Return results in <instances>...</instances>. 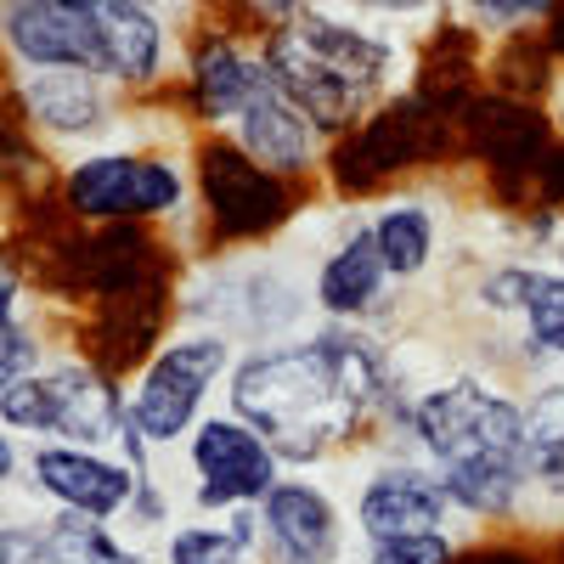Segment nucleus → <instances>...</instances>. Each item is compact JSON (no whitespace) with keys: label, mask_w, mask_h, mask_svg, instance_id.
<instances>
[{"label":"nucleus","mask_w":564,"mask_h":564,"mask_svg":"<svg viewBox=\"0 0 564 564\" xmlns=\"http://www.w3.org/2000/svg\"><path fill=\"white\" fill-rule=\"evenodd\" d=\"M525 468L531 486L564 468V379H547L525 401Z\"/></svg>","instance_id":"obj_24"},{"label":"nucleus","mask_w":564,"mask_h":564,"mask_svg":"<svg viewBox=\"0 0 564 564\" xmlns=\"http://www.w3.org/2000/svg\"><path fill=\"white\" fill-rule=\"evenodd\" d=\"M249 23H260L254 45L289 97L327 141L350 135L367 113H379L390 97H401V45L384 29H367L361 12L339 7H243Z\"/></svg>","instance_id":"obj_2"},{"label":"nucleus","mask_w":564,"mask_h":564,"mask_svg":"<svg viewBox=\"0 0 564 564\" xmlns=\"http://www.w3.org/2000/svg\"><path fill=\"white\" fill-rule=\"evenodd\" d=\"M97 23H102V79L119 97H153L175 57V34L164 12L148 0H97Z\"/></svg>","instance_id":"obj_20"},{"label":"nucleus","mask_w":564,"mask_h":564,"mask_svg":"<svg viewBox=\"0 0 564 564\" xmlns=\"http://www.w3.org/2000/svg\"><path fill=\"white\" fill-rule=\"evenodd\" d=\"M63 209L85 231L113 226H170L181 231L198 215L193 164L159 148H102L63 164Z\"/></svg>","instance_id":"obj_6"},{"label":"nucleus","mask_w":564,"mask_h":564,"mask_svg":"<svg viewBox=\"0 0 564 564\" xmlns=\"http://www.w3.org/2000/svg\"><path fill=\"white\" fill-rule=\"evenodd\" d=\"M542 45L553 52V63H564V7H547V18H542Z\"/></svg>","instance_id":"obj_28"},{"label":"nucleus","mask_w":564,"mask_h":564,"mask_svg":"<svg viewBox=\"0 0 564 564\" xmlns=\"http://www.w3.org/2000/svg\"><path fill=\"white\" fill-rule=\"evenodd\" d=\"M345 564H367V558H345Z\"/></svg>","instance_id":"obj_30"},{"label":"nucleus","mask_w":564,"mask_h":564,"mask_svg":"<svg viewBox=\"0 0 564 564\" xmlns=\"http://www.w3.org/2000/svg\"><path fill=\"white\" fill-rule=\"evenodd\" d=\"M0 564H148V553L102 520L40 508V513H7Z\"/></svg>","instance_id":"obj_18"},{"label":"nucleus","mask_w":564,"mask_h":564,"mask_svg":"<svg viewBox=\"0 0 564 564\" xmlns=\"http://www.w3.org/2000/svg\"><path fill=\"white\" fill-rule=\"evenodd\" d=\"M231 367H238V345L204 334V327H186L130 379V423L148 435L153 452L186 441L209 417L204 401L215 384L231 379Z\"/></svg>","instance_id":"obj_9"},{"label":"nucleus","mask_w":564,"mask_h":564,"mask_svg":"<svg viewBox=\"0 0 564 564\" xmlns=\"http://www.w3.org/2000/svg\"><path fill=\"white\" fill-rule=\"evenodd\" d=\"M164 564H260V520L243 513H198L164 531Z\"/></svg>","instance_id":"obj_23"},{"label":"nucleus","mask_w":564,"mask_h":564,"mask_svg":"<svg viewBox=\"0 0 564 564\" xmlns=\"http://www.w3.org/2000/svg\"><path fill=\"white\" fill-rule=\"evenodd\" d=\"M457 564H547V558L531 553V547H513V542H491V547H468V553H457Z\"/></svg>","instance_id":"obj_27"},{"label":"nucleus","mask_w":564,"mask_h":564,"mask_svg":"<svg viewBox=\"0 0 564 564\" xmlns=\"http://www.w3.org/2000/svg\"><path fill=\"white\" fill-rule=\"evenodd\" d=\"M265 85H271V68L260 57L254 34L204 29L186 40V63H181V85H175L181 119L198 135H226Z\"/></svg>","instance_id":"obj_11"},{"label":"nucleus","mask_w":564,"mask_h":564,"mask_svg":"<svg viewBox=\"0 0 564 564\" xmlns=\"http://www.w3.org/2000/svg\"><path fill=\"white\" fill-rule=\"evenodd\" d=\"M406 435L441 475L463 520H513L531 497L525 468V401L486 372H446L412 390Z\"/></svg>","instance_id":"obj_3"},{"label":"nucleus","mask_w":564,"mask_h":564,"mask_svg":"<svg viewBox=\"0 0 564 564\" xmlns=\"http://www.w3.org/2000/svg\"><path fill=\"white\" fill-rule=\"evenodd\" d=\"M457 148V108L423 97L417 85H406L401 97H390L379 113H367L350 135H339L327 148L322 164V186L334 204L350 198H390L395 181H406L412 170H430Z\"/></svg>","instance_id":"obj_4"},{"label":"nucleus","mask_w":564,"mask_h":564,"mask_svg":"<svg viewBox=\"0 0 564 564\" xmlns=\"http://www.w3.org/2000/svg\"><path fill=\"white\" fill-rule=\"evenodd\" d=\"M7 74H97L102 79V23L97 0H7L0 7Z\"/></svg>","instance_id":"obj_13"},{"label":"nucleus","mask_w":564,"mask_h":564,"mask_svg":"<svg viewBox=\"0 0 564 564\" xmlns=\"http://www.w3.org/2000/svg\"><path fill=\"white\" fill-rule=\"evenodd\" d=\"M452 491L423 457H384L367 468L356 491V531L361 542H390V536H423V531H452Z\"/></svg>","instance_id":"obj_15"},{"label":"nucleus","mask_w":564,"mask_h":564,"mask_svg":"<svg viewBox=\"0 0 564 564\" xmlns=\"http://www.w3.org/2000/svg\"><path fill=\"white\" fill-rule=\"evenodd\" d=\"M181 322L231 345H282L305 322V289L271 254H215L181 282Z\"/></svg>","instance_id":"obj_7"},{"label":"nucleus","mask_w":564,"mask_h":564,"mask_svg":"<svg viewBox=\"0 0 564 564\" xmlns=\"http://www.w3.org/2000/svg\"><path fill=\"white\" fill-rule=\"evenodd\" d=\"M193 198H198V249L249 254L282 238L305 215V186L260 170L231 135H193Z\"/></svg>","instance_id":"obj_5"},{"label":"nucleus","mask_w":564,"mask_h":564,"mask_svg":"<svg viewBox=\"0 0 564 564\" xmlns=\"http://www.w3.org/2000/svg\"><path fill=\"white\" fill-rule=\"evenodd\" d=\"M367 564H457L452 531H423V536H390V542H367Z\"/></svg>","instance_id":"obj_26"},{"label":"nucleus","mask_w":564,"mask_h":564,"mask_svg":"<svg viewBox=\"0 0 564 564\" xmlns=\"http://www.w3.org/2000/svg\"><path fill=\"white\" fill-rule=\"evenodd\" d=\"M0 430L29 441H63L90 452H119L130 430V390L85 356H63L23 384L0 390Z\"/></svg>","instance_id":"obj_8"},{"label":"nucleus","mask_w":564,"mask_h":564,"mask_svg":"<svg viewBox=\"0 0 564 564\" xmlns=\"http://www.w3.org/2000/svg\"><path fill=\"white\" fill-rule=\"evenodd\" d=\"M238 148L260 164V170H271V175H282V181H294V186H311V181H322V164H327V141L289 97L276 90V79L260 90V97L249 102V113L226 130Z\"/></svg>","instance_id":"obj_21"},{"label":"nucleus","mask_w":564,"mask_h":564,"mask_svg":"<svg viewBox=\"0 0 564 564\" xmlns=\"http://www.w3.org/2000/svg\"><path fill=\"white\" fill-rule=\"evenodd\" d=\"M367 226H372V243H379V260H384L395 289H401V282H417L423 271L435 265L441 220H435V209L423 198L390 193V198H379V209L367 215Z\"/></svg>","instance_id":"obj_22"},{"label":"nucleus","mask_w":564,"mask_h":564,"mask_svg":"<svg viewBox=\"0 0 564 564\" xmlns=\"http://www.w3.org/2000/svg\"><path fill=\"white\" fill-rule=\"evenodd\" d=\"M260 564H345V513L316 480L282 475V486L254 508Z\"/></svg>","instance_id":"obj_16"},{"label":"nucleus","mask_w":564,"mask_h":564,"mask_svg":"<svg viewBox=\"0 0 564 564\" xmlns=\"http://www.w3.org/2000/svg\"><path fill=\"white\" fill-rule=\"evenodd\" d=\"M475 300L486 316L520 322L525 361H564V265L497 260L480 271Z\"/></svg>","instance_id":"obj_17"},{"label":"nucleus","mask_w":564,"mask_h":564,"mask_svg":"<svg viewBox=\"0 0 564 564\" xmlns=\"http://www.w3.org/2000/svg\"><path fill=\"white\" fill-rule=\"evenodd\" d=\"M0 390L7 384H23L34 379V372L52 367V356H45V345H52V334H45L40 322H29L23 311H7V327H0Z\"/></svg>","instance_id":"obj_25"},{"label":"nucleus","mask_w":564,"mask_h":564,"mask_svg":"<svg viewBox=\"0 0 564 564\" xmlns=\"http://www.w3.org/2000/svg\"><path fill=\"white\" fill-rule=\"evenodd\" d=\"M198 513H243L282 486V457L238 412H209L181 446Z\"/></svg>","instance_id":"obj_10"},{"label":"nucleus","mask_w":564,"mask_h":564,"mask_svg":"<svg viewBox=\"0 0 564 564\" xmlns=\"http://www.w3.org/2000/svg\"><path fill=\"white\" fill-rule=\"evenodd\" d=\"M547 119H553V130L564 135V74L553 79V113H547Z\"/></svg>","instance_id":"obj_29"},{"label":"nucleus","mask_w":564,"mask_h":564,"mask_svg":"<svg viewBox=\"0 0 564 564\" xmlns=\"http://www.w3.org/2000/svg\"><path fill=\"white\" fill-rule=\"evenodd\" d=\"M29 491L45 508L79 513V520H130L141 475L119 452H90L63 441H29Z\"/></svg>","instance_id":"obj_14"},{"label":"nucleus","mask_w":564,"mask_h":564,"mask_svg":"<svg viewBox=\"0 0 564 564\" xmlns=\"http://www.w3.org/2000/svg\"><path fill=\"white\" fill-rule=\"evenodd\" d=\"M390 271L379 260V243H372V226L367 215L361 220H345L339 238L322 249L316 260V276H311V305L327 316V322H345V327H367L372 316L384 311L390 300Z\"/></svg>","instance_id":"obj_19"},{"label":"nucleus","mask_w":564,"mask_h":564,"mask_svg":"<svg viewBox=\"0 0 564 564\" xmlns=\"http://www.w3.org/2000/svg\"><path fill=\"white\" fill-rule=\"evenodd\" d=\"M7 113L34 141L97 148L124 124V97L97 74H7Z\"/></svg>","instance_id":"obj_12"},{"label":"nucleus","mask_w":564,"mask_h":564,"mask_svg":"<svg viewBox=\"0 0 564 564\" xmlns=\"http://www.w3.org/2000/svg\"><path fill=\"white\" fill-rule=\"evenodd\" d=\"M226 412H238L282 457V468H316L350 452L379 423L406 435L412 390L372 327L322 322L282 345L243 350L226 379Z\"/></svg>","instance_id":"obj_1"}]
</instances>
